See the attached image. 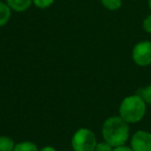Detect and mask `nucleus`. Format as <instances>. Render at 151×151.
<instances>
[{"mask_svg":"<svg viewBox=\"0 0 151 151\" xmlns=\"http://www.w3.org/2000/svg\"><path fill=\"white\" fill-rule=\"evenodd\" d=\"M9 9L16 13H23L30 9L33 3L32 0H5Z\"/></svg>","mask_w":151,"mask_h":151,"instance_id":"obj_6","label":"nucleus"},{"mask_svg":"<svg viewBox=\"0 0 151 151\" xmlns=\"http://www.w3.org/2000/svg\"><path fill=\"white\" fill-rule=\"evenodd\" d=\"M14 151H40L35 144L30 141H23V142L17 143Z\"/></svg>","mask_w":151,"mask_h":151,"instance_id":"obj_9","label":"nucleus"},{"mask_svg":"<svg viewBox=\"0 0 151 151\" xmlns=\"http://www.w3.org/2000/svg\"><path fill=\"white\" fill-rule=\"evenodd\" d=\"M147 104L139 94L124 97L119 106V116L127 123H138L146 115Z\"/></svg>","mask_w":151,"mask_h":151,"instance_id":"obj_2","label":"nucleus"},{"mask_svg":"<svg viewBox=\"0 0 151 151\" xmlns=\"http://www.w3.org/2000/svg\"><path fill=\"white\" fill-rule=\"evenodd\" d=\"M12 13L13 11L9 9L7 3L5 1H0V27H3L9 23L12 18Z\"/></svg>","mask_w":151,"mask_h":151,"instance_id":"obj_7","label":"nucleus"},{"mask_svg":"<svg viewBox=\"0 0 151 151\" xmlns=\"http://www.w3.org/2000/svg\"><path fill=\"white\" fill-rule=\"evenodd\" d=\"M97 144L94 132L89 128H79L71 138V147L73 151H94Z\"/></svg>","mask_w":151,"mask_h":151,"instance_id":"obj_3","label":"nucleus"},{"mask_svg":"<svg viewBox=\"0 0 151 151\" xmlns=\"http://www.w3.org/2000/svg\"><path fill=\"white\" fill-rule=\"evenodd\" d=\"M132 61L139 66H148L151 64V42L142 40L137 42L132 51Z\"/></svg>","mask_w":151,"mask_h":151,"instance_id":"obj_4","label":"nucleus"},{"mask_svg":"<svg viewBox=\"0 0 151 151\" xmlns=\"http://www.w3.org/2000/svg\"><path fill=\"white\" fill-rule=\"evenodd\" d=\"M16 143L7 136H0V151H14Z\"/></svg>","mask_w":151,"mask_h":151,"instance_id":"obj_8","label":"nucleus"},{"mask_svg":"<svg viewBox=\"0 0 151 151\" xmlns=\"http://www.w3.org/2000/svg\"><path fill=\"white\" fill-rule=\"evenodd\" d=\"M130 147L134 151H151V132L138 130L132 136Z\"/></svg>","mask_w":151,"mask_h":151,"instance_id":"obj_5","label":"nucleus"},{"mask_svg":"<svg viewBox=\"0 0 151 151\" xmlns=\"http://www.w3.org/2000/svg\"></svg>","mask_w":151,"mask_h":151,"instance_id":"obj_18","label":"nucleus"},{"mask_svg":"<svg viewBox=\"0 0 151 151\" xmlns=\"http://www.w3.org/2000/svg\"><path fill=\"white\" fill-rule=\"evenodd\" d=\"M113 146L107 143L106 141H103V142H97L96 146H95L94 151H113Z\"/></svg>","mask_w":151,"mask_h":151,"instance_id":"obj_13","label":"nucleus"},{"mask_svg":"<svg viewBox=\"0 0 151 151\" xmlns=\"http://www.w3.org/2000/svg\"><path fill=\"white\" fill-rule=\"evenodd\" d=\"M129 123L122 119L119 115L111 116L103 124L101 134L104 141L111 146L117 147L126 144L129 139Z\"/></svg>","mask_w":151,"mask_h":151,"instance_id":"obj_1","label":"nucleus"},{"mask_svg":"<svg viewBox=\"0 0 151 151\" xmlns=\"http://www.w3.org/2000/svg\"><path fill=\"white\" fill-rule=\"evenodd\" d=\"M138 94L144 99V101L147 104V106L148 105L151 106V84L147 85L146 87L140 89Z\"/></svg>","mask_w":151,"mask_h":151,"instance_id":"obj_11","label":"nucleus"},{"mask_svg":"<svg viewBox=\"0 0 151 151\" xmlns=\"http://www.w3.org/2000/svg\"><path fill=\"white\" fill-rule=\"evenodd\" d=\"M142 26H143V29H144L145 32L151 34V14L148 15L144 20H143Z\"/></svg>","mask_w":151,"mask_h":151,"instance_id":"obj_14","label":"nucleus"},{"mask_svg":"<svg viewBox=\"0 0 151 151\" xmlns=\"http://www.w3.org/2000/svg\"><path fill=\"white\" fill-rule=\"evenodd\" d=\"M101 4L108 11H118L122 6V0H101Z\"/></svg>","mask_w":151,"mask_h":151,"instance_id":"obj_10","label":"nucleus"},{"mask_svg":"<svg viewBox=\"0 0 151 151\" xmlns=\"http://www.w3.org/2000/svg\"><path fill=\"white\" fill-rule=\"evenodd\" d=\"M148 6H149V9L151 12V0H148Z\"/></svg>","mask_w":151,"mask_h":151,"instance_id":"obj_17","label":"nucleus"},{"mask_svg":"<svg viewBox=\"0 0 151 151\" xmlns=\"http://www.w3.org/2000/svg\"><path fill=\"white\" fill-rule=\"evenodd\" d=\"M55 0H32L33 5L38 9H47L54 4Z\"/></svg>","mask_w":151,"mask_h":151,"instance_id":"obj_12","label":"nucleus"},{"mask_svg":"<svg viewBox=\"0 0 151 151\" xmlns=\"http://www.w3.org/2000/svg\"><path fill=\"white\" fill-rule=\"evenodd\" d=\"M113 151H134L132 149L130 146H127V145H121V146H117V147H114Z\"/></svg>","mask_w":151,"mask_h":151,"instance_id":"obj_15","label":"nucleus"},{"mask_svg":"<svg viewBox=\"0 0 151 151\" xmlns=\"http://www.w3.org/2000/svg\"><path fill=\"white\" fill-rule=\"evenodd\" d=\"M40 151H57V150L52 146H45V147H42Z\"/></svg>","mask_w":151,"mask_h":151,"instance_id":"obj_16","label":"nucleus"}]
</instances>
